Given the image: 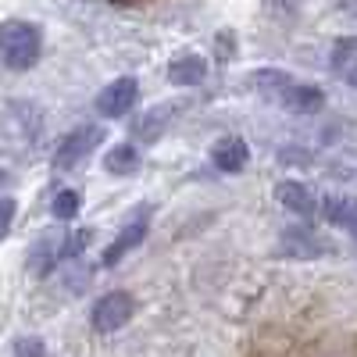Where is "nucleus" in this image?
<instances>
[{
  "label": "nucleus",
  "instance_id": "obj_24",
  "mask_svg": "<svg viewBox=\"0 0 357 357\" xmlns=\"http://www.w3.org/2000/svg\"><path fill=\"white\" fill-rule=\"evenodd\" d=\"M118 4H129V0H118Z\"/></svg>",
  "mask_w": 357,
  "mask_h": 357
},
{
  "label": "nucleus",
  "instance_id": "obj_22",
  "mask_svg": "<svg viewBox=\"0 0 357 357\" xmlns=\"http://www.w3.org/2000/svg\"><path fill=\"white\" fill-rule=\"evenodd\" d=\"M333 72H336L347 86H354V89H357V61H347V65H340V68H333Z\"/></svg>",
  "mask_w": 357,
  "mask_h": 357
},
{
  "label": "nucleus",
  "instance_id": "obj_5",
  "mask_svg": "<svg viewBox=\"0 0 357 357\" xmlns=\"http://www.w3.org/2000/svg\"><path fill=\"white\" fill-rule=\"evenodd\" d=\"M178 107H183V104H154V107H146V111L136 118V122L129 126L132 143H136V146H154V143L172 129Z\"/></svg>",
  "mask_w": 357,
  "mask_h": 357
},
{
  "label": "nucleus",
  "instance_id": "obj_15",
  "mask_svg": "<svg viewBox=\"0 0 357 357\" xmlns=\"http://www.w3.org/2000/svg\"><path fill=\"white\" fill-rule=\"evenodd\" d=\"M293 82V75L289 72H282V68H257V72H250L247 75V86L250 89H257V93L264 97V100H275V93H282V89Z\"/></svg>",
  "mask_w": 357,
  "mask_h": 357
},
{
  "label": "nucleus",
  "instance_id": "obj_3",
  "mask_svg": "<svg viewBox=\"0 0 357 357\" xmlns=\"http://www.w3.org/2000/svg\"><path fill=\"white\" fill-rule=\"evenodd\" d=\"M132 314H136V296L129 289H111L93 304L89 325H93L97 333H118L132 321Z\"/></svg>",
  "mask_w": 357,
  "mask_h": 357
},
{
  "label": "nucleus",
  "instance_id": "obj_7",
  "mask_svg": "<svg viewBox=\"0 0 357 357\" xmlns=\"http://www.w3.org/2000/svg\"><path fill=\"white\" fill-rule=\"evenodd\" d=\"M61 264H65V232H43L40 240L29 247V254H25V268L36 279L57 272Z\"/></svg>",
  "mask_w": 357,
  "mask_h": 357
},
{
  "label": "nucleus",
  "instance_id": "obj_17",
  "mask_svg": "<svg viewBox=\"0 0 357 357\" xmlns=\"http://www.w3.org/2000/svg\"><path fill=\"white\" fill-rule=\"evenodd\" d=\"M50 215L57 222H72L79 215V193L75 190H61V193L54 197V204H50Z\"/></svg>",
  "mask_w": 357,
  "mask_h": 357
},
{
  "label": "nucleus",
  "instance_id": "obj_10",
  "mask_svg": "<svg viewBox=\"0 0 357 357\" xmlns=\"http://www.w3.org/2000/svg\"><path fill=\"white\" fill-rule=\"evenodd\" d=\"M272 104L282 107V111H289V114H318L325 107V93H321L318 86H311V82L293 79L282 93H275Z\"/></svg>",
  "mask_w": 357,
  "mask_h": 357
},
{
  "label": "nucleus",
  "instance_id": "obj_23",
  "mask_svg": "<svg viewBox=\"0 0 357 357\" xmlns=\"http://www.w3.org/2000/svg\"><path fill=\"white\" fill-rule=\"evenodd\" d=\"M218 54H222V61H229V57L236 54V40H232V33H218Z\"/></svg>",
  "mask_w": 357,
  "mask_h": 357
},
{
  "label": "nucleus",
  "instance_id": "obj_11",
  "mask_svg": "<svg viewBox=\"0 0 357 357\" xmlns=\"http://www.w3.org/2000/svg\"><path fill=\"white\" fill-rule=\"evenodd\" d=\"M250 161V146L247 139L240 136H218L211 143V165L222 172V175H236V172H243Z\"/></svg>",
  "mask_w": 357,
  "mask_h": 357
},
{
  "label": "nucleus",
  "instance_id": "obj_16",
  "mask_svg": "<svg viewBox=\"0 0 357 357\" xmlns=\"http://www.w3.org/2000/svg\"><path fill=\"white\" fill-rule=\"evenodd\" d=\"M139 168V146L136 143H114L104 154V172L111 175H132Z\"/></svg>",
  "mask_w": 357,
  "mask_h": 357
},
{
  "label": "nucleus",
  "instance_id": "obj_20",
  "mask_svg": "<svg viewBox=\"0 0 357 357\" xmlns=\"http://www.w3.org/2000/svg\"><path fill=\"white\" fill-rule=\"evenodd\" d=\"M15 211H18V204H15V197H0V240L11 232V225H15Z\"/></svg>",
  "mask_w": 357,
  "mask_h": 357
},
{
  "label": "nucleus",
  "instance_id": "obj_6",
  "mask_svg": "<svg viewBox=\"0 0 357 357\" xmlns=\"http://www.w3.org/2000/svg\"><path fill=\"white\" fill-rule=\"evenodd\" d=\"M279 254L293 257V261H314L329 254V243L307 225H286L279 232Z\"/></svg>",
  "mask_w": 357,
  "mask_h": 357
},
{
  "label": "nucleus",
  "instance_id": "obj_13",
  "mask_svg": "<svg viewBox=\"0 0 357 357\" xmlns=\"http://www.w3.org/2000/svg\"><path fill=\"white\" fill-rule=\"evenodd\" d=\"M275 200L286 207L289 215L304 218V222H314L318 218V197L304 183H279L275 186Z\"/></svg>",
  "mask_w": 357,
  "mask_h": 357
},
{
  "label": "nucleus",
  "instance_id": "obj_18",
  "mask_svg": "<svg viewBox=\"0 0 357 357\" xmlns=\"http://www.w3.org/2000/svg\"><path fill=\"white\" fill-rule=\"evenodd\" d=\"M347 61H357V36H343L333 47V68H340Z\"/></svg>",
  "mask_w": 357,
  "mask_h": 357
},
{
  "label": "nucleus",
  "instance_id": "obj_14",
  "mask_svg": "<svg viewBox=\"0 0 357 357\" xmlns=\"http://www.w3.org/2000/svg\"><path fill=\"white\" fill-rule=\"evenodd\" d=\"M207 79V61L200 54H178L168 65V82L172 86H200Z\"/></svg>",
  "mask_w": 357,
  "mask_h": 357
},
{
  "label": "nucleus",
  "instance_id": "obj_21",
  "mask_svg": "<svg viewBox=\"0 0 357 357\" xmlns=\"http://www.w3.org/2000/svg\"><path fill=\"white\" fill-rule=\"evenodd\" d=\"M336 15L357 29V0H336Z\"/></svg>",
  "mask_w": 357,
  "mask_h": 357
},
{
  "label": "nucleus",
  "instance_id": "obj_8",
  "mask_svg": "<svg viewBox=\"0 0 357 357\" xmlns=\"http://www.w3.org/2000/svg\"><path fill=\"white\" fill-rule=\"evenodd\" d=\"M136 97H139V82L132 75H122L97 93V114L100 118H122L136 107Z\"/></svg>",
  "mask_w": 357,
  "mask_h": 357
},
{
  "label": "nucleus",
  "instance_id": "obj_19",
  "mask_svg": "<svg viewBox=\"0 0 357 357\" xmlns=\"http://www.w3.org/2000/svg\"><path fill=\"white\" fill-rule=\"evenodd\" d=\"M15 357H47V343L40 336H22L15 340Z\"/></svg>",
  "mask_w": 357,
  "mask_h": 357
},
{
  "label": "nucleus",
  "instance_id": "obj_12",
  "mask_svg": "<svg viewBox=\"0 0 357 357\" xmlns=\"http://www.w3.org/2000/svg\"><path fill=\"white\" fill-rule=\"evenodd\" d=\"M318 218H325L336 229H347L357 240V197H336V193L318 197Z\"/></svg>",
  "mask_w": 357,
  "mask_h": 357
},
{
  "label": "nucleus",
  "instance_id": "obj_9",
  "mask_svg": "<svg viewBox=\"0 0 357 357\" xmlns=\"http://www.w3.org/2000/svg\"><path fill=\"white\" fill-rule=\"evenodd\" d=\"M146 225H151V211H139V215H136V218H132V222H129V225H126V229L118 232L114 240L104 247L100 264H104V268H114L122 257H129V254H132V250L146 240Z\"/></svg>",
  "mask_w": 357,
  "mask_h": 357
},
{
  "label": "nucleus",
  "instance_id": "obj_2",
  "mask_svg": "<svg viewBox=\"0 0 357 357\" xmlns=\"http://www.w3.org/2000/svg\"><path fill=\"white\" fill-rule=\"evenodd\" d=\"M104 143V126L97 122H86V126H75L61 143H57V151L50 158L54 172H72L75 165H82L89 158V151H97V146Z\"/></svg>",
  "mask_w": 357,
  "mask_h": 357
},
{
  "label": "nucleus",
  "instance_id": "obj_1",
  "mask_svg": "<svg viewBox=\"0 0 357 357\" xmlns=\"http://www.w3.org/2000/svg\"><path fill=\"white\" fill-rule=\"evenodd\" d=\"M43 57V29L25 18H4L0 22V65L11 72L36 68Z\"/></svg>",
  "mask_w": 357,
  "mask_h": 357
},
{
  "label": "nucleus",
  "instance_id": "obj_4",
  "mask_svg": "<svg viewBox=\"0 0 357 357\" xmlns=\"http://www.w3.org/2000/svg\"><path fill=\"white\" fill-rule=\"evenodd\" d=\"M0 122H4V129L15 143L33 146L43 132V111L29 100H11V104H4V118H0Z\"/></svg>",
  "mask_w": 357,
  "mask_h": 357
}]
</instances>
